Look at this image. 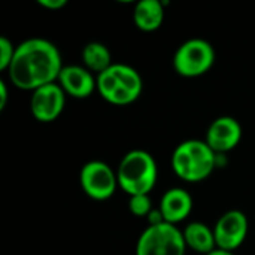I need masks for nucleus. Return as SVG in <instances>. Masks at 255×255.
<instances>
[{
  "label": "nucleus",
  "mask_w": 255,
  "mask_h": 255,
  "mask_svg": "<svg viewBox=\"0 0 255 255\" xmlns=\"http://www.w3.org/2000/svg\"><path fill=\"white\" fill-rule=\"evenodd\" d=\"M39 4L43 6L45 9H49V10H57V9H61L67 4V0H39Z\"/></svg>",
  "instance_id": "obj_17"
},
{
  "label": "nucleus",
  "mask_w": 255,
  "mask_h": 255,
  "mask_svg": "<svg viewBox=\"0 0 255 255\" xmlns=\"http://www.w3.org/2000/svg\"><path fill=\"white\" fill-rule=\"evenodd\" d=\"M182 233H184L187 247L199 254L208 255L217 250L214 230L209 229L203 223H199V221L190 223Z\"/></svg>",
  "instance_id": "obj_13"
},
{
  "label": "nucleus",
  "mask_w": 255,
  "mask_h": 255,
  "mask_svg": "<svg viewBox=\"0 0 255 255\" xmlns=\"http://www.w3.org/2000/svg\"><path fill=\"white\" fill-rule=\"evenodd\" d=\"M215 63V49L205 39L184 42L173 55V69L179 76L199 78L209 72Z\"/></svg>",
  "instance_id": "obj_5"
},
{
  "label": "nucleus",
  "mask_w": 255,
  "mask_h": 255,
  "mask_svg": "<svg viewBox=\"0 0 255 255\" xmlns=\"http://www.w3.org/2000/svg\"><path fill=\"white\" fill-rule=\"evenodd\" d=\"M193 211V197L184 188L167 190L160 200V215L164 223L176 226L178 223L188 218Z\"/></svg>",
  "instance_id": "obj_11"
},
{
  "label": "nucleus",
  "mask_w": 255,
  "mask_h": 255,
  "mask_svg": "<svg viewBox=\"0 0 255 255\" xmlns=\"http://www.w3.org/2000/svg\"><path fill=\"white\" fill-rule=\"evenodd\" d=\"M7 103V88H6V82L0 81V111H3L6 108Z\"/></svg>",
  "instance_id": "obj_18"
},
{
  "label": "nucleus",
  "mask_w": 255,
  "mask_h": 255,
  "mask_svg": "<svg viewBox=\"0 0 255 255\" xmlns=\"http://www.w3.org/2000/svg\"><path fill=\"white\" fill-rule=\"evenodd\" d=\"M58 85L75 99H87L97 90V78L84 66H64L58 76Z\"/></svg>",
  "instance_id": "obj_10"
},
{
  "label": "nucleus",
  "mask_w": 255,
  "mask_h": 255,
  "mask_svg": "<svg viewBox=\"0 0 255 255\" xmlns=\"http://www.w3.org/2000/svg\"><path fill=\"white\" fill-rule=\"evenodd\" d=\"M184 233L173 224H149L137 239L136 255H185Z\"/></svg>",
  "instance_id": "obj_4"
},
{
  "label": "nucleus",
  "mask_w": 255,
  "mask_h": 255,
  "mask_svg": "<svg viewBox=\"0 0 255 255\" xmlns=\"http://www.w3.org/2000/svg\"><path fill=\"white\" fill-rule=\"evenodd\" d=\"M63 67L61 54L52 42L31 37L16 46L7 75L13 87L33 93L57 82Z\"/></svg>",
  "instance_id": "obj_1"
},
{
  "label": "nucleus",
  "mask_w": 255,
  "mask_h": 255,
  "mask_svg": "<svg viewBox=\"0 0 255 255\" xmlns=\"http://www.w3.org/2000/svg\"><path fill=\"white\" fill-rule=\"evenodd\" d=\"M133 21L142 31H154L164 21V7L158 0H140L133 10Z\"/></svg>",
  "instance_id": "obj_12"
},
{
  "label": "nucleus",
  "mask_w": 255,
  "mask_h": 255,
  "mask_svg": "<svg viewBox=\"0 0 255 255\" xmlns=\"http://www.w3.org/2000/svg\"><path fill=\"white\" fill-rule=\"evenodd\" d=\"M15 49L16 46H13V43L6 36L0 37V70L1 72L9 69L15 55Z\"/></svg>",
  "instance_id": "obj_16"
},
{
  "label": "nucleus",
  "mask_w": 255,
  "mask_h": 255,
  "mask_svg": "<svg viewBox=\"0 0 255 255\" xmlns=\"http://www.w3.org/2000/svg\"><path fill=\"white\" fill-rule=\"evenodd\" d=\"M217 248L233 253L248 236V218L242 211H227L223 214L214 229Z\"/></svg>",
  "instance_id": "obj_7"
},
{
  "label": "nucleus",
  "mask_w": 255,
  "mask_h": 255,
  "mask_svg": "<svg viewBox=\"0 0 255 255\" xmlns=\"http://www.w3.org/2000/svg\"><path fill=\"white\" fill-rule=\"evenodd\" d=\"M118 185L130 197L137 194H149L157 184L158 169L154 157L143 149L127 152L120 161Z\"/></svg>",
  "instance_id": "obj_3"
},
{
  "label": "nucleus",
  "mask_w": 255,
  "mask_h": 255,
  "mask_svg": "<svg viewBox=\"0 0 255 255\" xmlns=\"http://www.w3.org/2000/svg\"><path fill=\"white\" fill-rule=\"evenodd\" d=\"M79 182L84 193L93 200H108L118 187V176L109 164L103 161H88L82 166Z\"/></svg>",
  "instance_id": "obj_6"
},
{
  "label": "nucleus",
  "mask_w": 255,
  "mask_h": 255,
  "mask_svg": "<svg viewBox=\"0 0 255 255\" xmlns=\"http://www.w3.org/2000/svg\"><path fill=\"white\" fill-rule=\"evenodd\" d=\"M128 209L134 217H146L151 215V199L149 194H137V196H131L128 200Z\"/></svg>",
  "instance_id": "obj_15"
},
{
  "label": "nucleus",
  "mask_w": 255,
  "mask_h": 255,
  "mask_svg": "<svg viewBox=\"0 0 255 255\" xmlns=\"http://www.w3.org/2000/svg\"><path fill=\"white\" fill-rule=\"evenodd\" d=\"M64 103L66 93L63 91V88L57 82L48 84L31 93L30 112L33 118L39 123H52L61 115Z\"/></svg>",
  "instance_id": "obj_8"
},
{
  "label": "nucleus",
  "mask_w": 255,
  "mask_h": 255,
  "mask_svg": "<svg viewBox=\"0 0 255 255\" xmlns=\"http://www.w3.org/2000/svg\"><path fill=\"white\" fill-rule=\"evenodd\" d=\"M84 67L91 73H103L112 66V55L106 45L100 42H90L82 49Z\"/></svg>",
  "instance_id": "obj_14"
},
{
  "label": "nucleus",
  "mask_w": 255,
  "mask_h": 255,
  "mask_svg": "<svg viewBox=\"0 0 255 255\" xmlns=\"http://www.w3.org/2000/svg\"><path fill=\"white\" fill-rule=\"evenodd\" d=\"M242 139V126L233 117L217 118L206 131L205 142L215 154H223L235 149Z\"/></svg>",
  "instance_id": "obj_9"
},
{
  "label": "nucleus",
  "mask_w": 255,
  "mask_h": 255,
  "mask_svg": "<svg viewBox=\"0 0 255 255\" xmlns=\"http://www.w3.org/2000/svg\"><path fill=\"white\" fill-rule=\"evenodd\" d=\"M208 255H235L233 253H229V251H223V250H215V251H212L211 254H208Z\"/></svg>",
  "instance_id": "obj_19"
},
{
  "label": "nucleus",
  "mask_w": 255,
  "mask_h": 255,
  "mask_svg": "<svg viewBox=\"0 0 255 255\" xmlns=\"http://www.w3.org/2000/svg\"><path fill=\"white\" fill-rule=\"evenodd\" d=\"M217 167V154L205 140L191 139L179 143L172 154V169L185 182L197 184L212 175Z\"/></svg>",
  "instance_id": "obj_2"
}]
</instances>
